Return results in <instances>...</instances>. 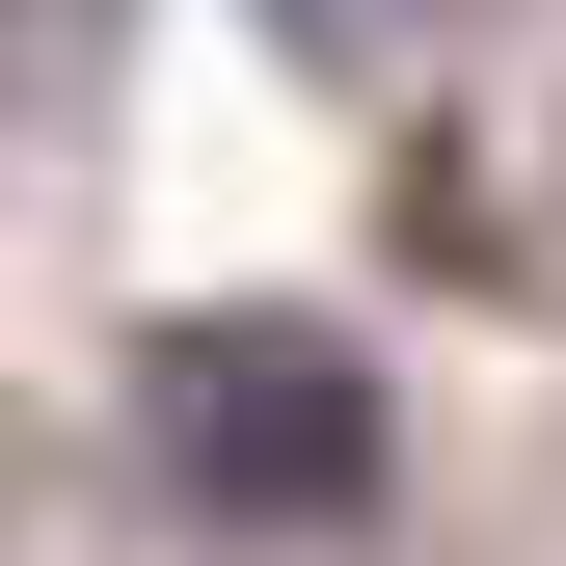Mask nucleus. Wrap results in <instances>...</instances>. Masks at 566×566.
<instances>
[{"mask_svg":"<svg viewBox=\"0 0 566 566\" xmlns=\"http://www.w3.org/2000/svg\"><path fill=\"white\" fill-rule=\"evenodd\" d=\"M135 432H163V485H217V513H270V539L378 513V405H350V350H324V324H163Z\"/></svg>","mask_w":566,"mask_h":566,"instance_id":"nucleus-1","label":"nucleus"},{"mask_svg":"<svg viewBox=\"0 0 566 566\" xmlns=\"http://www.w3.org/2000/svg\"><path fill=\"white\" fill-rule=\"evenodd\" d=\"M270 28H297L324 82H459V54L513 28V0H270Z\"/></svg>","mask_w":566,"mask_h":566,"instance_id":"nucleus-2","label":"nucleus"},{"mask_svg":"<svg viewBox=\"0 0 566 566\" xmlns=\"http://www.w3.org/2000/svg\"><path fill=\"white\" fill-rule=\"evenodd\" d=\"M54 28H82V0H0V54H54Z\"/></svg>","mask_w":566,"mask_h":566,"instance_id":"nucleus-3","label":"nucleus"}]
</instances>
